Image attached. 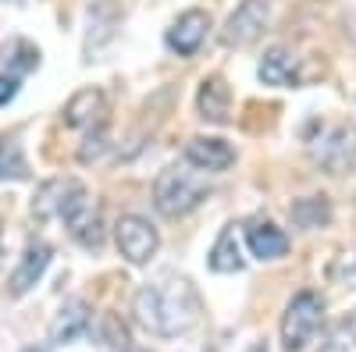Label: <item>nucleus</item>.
Wrapping results in <instances>:
<instances>
[{"mask_svg": "<svg viewBox=\"0 0 356 352\" xmlns=\"http://www.w3.org/2000/svg\"><path fill=\"white\" fill-rule=\"evenodd\" d=\"M0 57H4V65L15 68V75L33 72V68L40 65V50H36L33 43H25V40H11L4 50H0Z\"/></svg>", "mask_w": 356, "mask_h": 352, "instance_id": "6ab92c4d", "label": "nucleus"}, {"mask_svg": "<svg viewBox=\"0 0 356 352\" xmlns=\"http://www.w3.org/2000/svg\"><path fill=\"white\" fill-rule=\"evenodd\" d=\"M321 324H324V303H321V296L310 292V288L296 292L292 303L285 306V317H282V349L285 352H303Z\"/></svg>", "mask_w": 356, "mask_h": 352, "instance_id": "20e7f679", "label": "nucleus"}, {"mask_svg": "<svg viewBox=\"0 0 356 352\" xmlns=\"http://www.w3.org/2000/svg\"><path fill=\"white\" fill-rule=\"evenodd\" d=\"M18 97V75H0V107H8Z\"/></svg>", "mask_w": 356, "mask_h": 352, "instance_id": "412c9836", "label": "nucleus"}, {"mask_svg": "<svg viewBox=\"0 0 356 352\" xmlns=\"http://www.w3.org/2000/svg\"><path fill=\"white\" fill-rule=\"evenodd\" d=\"M47 263H50V246H47L43 239H29V246H25V253H22V260H18V267H15V274H11V281H8L11 296H25V292L43 278Z\"/></svg>", "mask_w": 356, "mask_h": 352, "instance_id": "1a4fd4ad", "label": "nucleus"}, {"mask_svg": "<svg viewBox=\"0 0 356 352\" xmlns=\"http://www.w3.org/2000/svg\"><path fill=\"white\" fill-rule=\"evenodd\" d=\"M25 352H50V349H25Z\"/></svg>", "mask_w": 356, "mask_h": 352, "instance_id": "b1692460", "label": "nucleus"}, {"mask_svg": "<svg viewBox=\"0 0 356 352\" xmlns=\"http://www.w3.org/2000/svg\"><path fill=\"white\" fill-rule=\"evenodd\" d=\"M104 114H107V103H104V93L100 90H82L68 100L65 107V125L68 128H104Z\"/></svg>", "mask_w": 356, "mask_h": 352, "instance_id": "9b49d317", "label": "nucleus"}, {"mask_svg": "<svg viewBox=\"0 0 356 352\" xmlns=\"http://www.w3.org/2000/svg\"><path fill=\"white\" fill-rule=\"evenodd\" d=\"M289 214H292V221L300 224V228H324V224L332 221V207H328V199H324V196L296 199Z\"/></svg>", "mask_w": 356, "mask_h": 352, "instance_id": "a211bd4d", "label": "nucleus"}, {"mask_svg": "<svg viewBox=\"0 0 356 352\" xmlns=\"http://www.w3.org/2000/svg\"><path fill=\"white\" fill-rule=\"evenodd\" d=\"M207 28H211V15L193 8L186 15H178V22L168 28V47L178 57H193L203 47V40H207Z\"/></svg>", "mask_w": 356, "mask_h": 352, "instance_id": "6e6552de", "label": "nucleus"}, {"mask_svg": "<svg viewBox=\"0 0 356 352\" xmlns=\"http://www.w3.org/2000/svg\"><path fill=\"white\" fill-rule=\"evenodd\" d=\"M211 267L218 274H235L243 271V253H239V239H235V228H225L218 235V242L211 249Z\"/></svg>", "mask_w": 356, "mask_h": 352, "instance_id": "dca6fc26", "label": "nucleus"}, {"mask_svg": "<svg viewBox=\"0 0 356 352\" xmlns=\"http://www.w3.org/2000/svg\"><path fill=\"white\" fill-rule=\"evenodd\" d=\"M33 214L43 221L50 214H57L65 221V228L72 231V239L86 249H100L104 246V221H100V207L89 199L86 185L75 178H57L50 185L40 189V199L33 203Z\"/></svg>", "mask_w": 356, "mask_h": 352, "instance_id": "f03ea898", "label": "nucleus"}, {"mask_svg": "<svg viewBox=\"0 0 356 352\" xmlns=\"http://www.w3.org/2000/svg\"><path fill=\"white\" fill-rule=\"evenodd\" d=\"M260 78L267 85H296L300 82V57L285 47H271L260 61Z\"/></svg>", "mask_w": 356, "mask_h": 352, "instance_id": "4468645a", "label": "nucleus"}, {"mask_svg": "<svg viewBox=\"0 0 356 352\" xmlns=\"http://www.w3.org/2000/svg\"><path fill=\"white\" fill-rule=\"evenodd\" d=\"M186 160L200 171H228L235 164V150L225 142V139H207V135H196L186 142Z\"/></svg>", "mask_w": 356, "mask_h": 352, "instance_id": "9d476101", "label": "nucleus"}, {"mask_svg": "<svg viewBox=\"0 0 356 352\" xmlns=\"http://www.w3.org/2000/svg\"><path fill=\"white\" fill-rule=\"evenodd\" d=\"M86 328H89V306L86 303H68L50 324V342L54 345H68L79 335H86Z\"/></svg>", "mask_w": 356, "mask_h": 352, "instance_id": "2eb2a0df", "label": "nucleus"}, {"mask_svg": "<svg viewBox=\"0 0 356 352\" xmlns=\"http://www.w3.org/2000/svg\"><path fill=\"white\" fill-rule=\"evenodd\" d=\"M349 331H353V338H356V313L349 317Z\"/></svg>", "mask_w": 356, "mask_h": 352, "instance_id": "4be33fe9", "label": "nucleus"}, {"mask_svg": "<svg viewBox=\"0 0 356 352\" xmlns=\"http://www.w3.org/2000/svg\"><path fill=\"white\" fill-rule=\"evenodd\" d=\"M114 239H118V249H122V256H125L129 263H150V256H154L157 246H161L157 228L146 221V217H139V214L118 217Z\"/></svg>", "mask_w": 356, "mask_h": 352, "instance_id": "423d86ee", "label": "nucleus"}, {"mask_svg": "<svg viewBox=\"0 0 356 352\" xmlns=\"http://www.w3.org/2000/svg\"><path fill=\"white\" fill-rule=\"evenodd\" d=\"M196 107H200V117H203V121L225 125L228 114H232V93H228L225 78H218V75L203 78L200 93H196Z\"/></svg>", "mask_w": 356, "mask_h": 352, "instance_id": "f8f14e48", "label": "nucleus"}, {"mask_svg": "<svg viewBox=\"0 0 356 352\" xmlns=\"http://www.w3.org/2000/svg\"><path fill=\"white\" fill-rule=\"evenodd\" d=\"M104 146H107V135H104V128H93V132L86 135V146L79 150V160H82V164L97 160V157L104 153Z\"/></svg>", "mask_w": 356, "mask_h": 352, "instance_id": "aec40b11", "label": "nucleus"}, {"mask_svg": "<svg viewBox=\"0 0 356 352\" xmlns=\"http://www.w3.org/2000/svg\"><path fill=\"white\" fill-rule=\"evenodd\" d=\"M264 28H267V4L264 0H243L235 8V15L225 22L221 43L225 47H250L253 40H260Z\"/></svg>", "mask_w": 356, "mask_h": 352, "instance_id": "0eeeda50", "label": "nucleus"}, {"mask_svg": "<svg viewBox=\"0 0 356 352\" xmlns=\"http://www.w3.org/2000/svg\"><path fill=\"white\" fill-rule=\"evenodd\" d=\"M246 242L257 260H278L289 253V235L282 228H275L271 221H253L246 228Z\"/></svg>", "mask_w": 356, "mask_h": 352, "instance_id": "ddd939ff", "label": "nucleus"}, {"mask_svg": "<svg viewBox=\"0 0 356 352\" xmlns=\"http://www.w3.org/2000/svg\"><path fill=\"white\" fill-rule=\"evenodd\" d=\"M211 185L200 171H189V167H164L154 182V207L164 214V217H182L189 210H196L200 203L207 199Z\"/></svg>", "mask_w": 356, "mask_h": 352, "instance_id": "7ed1b4c3", "label": "nucleus"}, {"mask_svg": "<svg viewBox=\"0 0 356 352\" xmlns=\"http://www.w3.org/2000/svg\"><path fill=\"white\" fill-rule=\"evenodd\" d=\"M132 313L143 331H150L157 338H175V335H186L200 320V296L186 278L161 274L157 281L143 285L136 292Z\"/></svg>", "mask_w": 356, "mask_h": 352, "instance_id": "f257e3e1", "label": "nucleus"}, {"mask_svg": "<svg viewBox=\"0 0 356 352\" xmlns=\"http://www.w3.org/2000/svg\"><path fill=\"white\" fill-rule=\"evenodd\" d=\"M25 182L29 178V164L15 135H0V182Z\"/></svg>", "mask_w": 356, "mask_h": 352, "instance_id": "f3484780", "label": "nucleus"}, {"mask_svg": "<svg viewBox=\"0 0 356 352\" xmlns=\"http://www.w3.org/2000/svg\"><path fill=\"white\" fill-rule=\"evenodd\" d=\"M125 352H146V349H136V345H129V349H125Z\"/></svg>", "mask_w": 356, "mask_h": 352, "instance_id": "5701e85b", "label": "nucleus"}, {"mask_svg": "<svg viewBox=\"0 0 356 352\" xmlns=\"http://www.w3.org/2000/svg\"><path fill=\"white\" fill-rule=\"evenodd\" d=\"M310 153L328 174H346L356 167V128L349 121L321 128V135L310 142Z\"/></svg>", "mask_w": 356, "mask_h": 352, "instance_id": "39448f33", "label": "nucleus"}]
</instances>
